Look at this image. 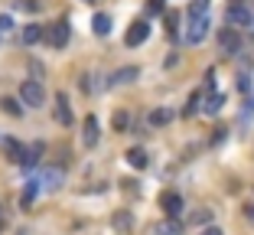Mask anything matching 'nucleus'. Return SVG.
<instances>
[{
	"mask_svg": "<svg viewBox=\"0 0 254 235\" xmlns=\"http://www.w3.org/2000/svg\"><path fill=\"white\" fill-rule=\"evenodd\" d=\"M124 157H127V163H130L134 170H143V167L150 163V160H147V151H143V147H130Z\"/></svg>",
	"mask_w": 254,
	"mask_h": 235,
	"instance_id": "17",
	"label": "nucleus"
},
{
	"mask_svg": "<svg viewBox=\"0 0 254 235\" xmlns=\"http://www.w3.org/2000/svg\"><path fill=\"white\" fill-rule=\"evenodd\" d=\"M23 46H36V43H43L46 39V30L39 26V23H30V26H23Z\"/></svg>",
	"mask_w": 254,
	"mask_h": 235,
	"instance_id": "14",
	"label": "nucleus"
},
{
	"mask_svg": "<svg viewBox=\"0 0 254 235\" xmlns=\"http://www.w3.org/2000/svg\"><path fill=\"white\" fill-rule=\"evenodd\" d=\"M20 101L23 105H30V108H39L46 105V88L39 78H26V82L20 85Z\"/></svg>",
	"mask_w": 254,
	"mask_h": 235,
	"instance_id": "1",
	"label": "nucleus"
},
{
	"mask_svg": "<svg viewBox=\"0 0 254 235\" xmlns=\"http://www.w3.org/2000/svg\"><path fill=\"white\" fill-rule=\"evenodd\" d=\"M160 206H163V213L170 216V219H176V216L183 213V196L176 190H166L163 196H160Z\"/></svg>",
	"mask_w": 254,
	"mask_h": 235,
	"instance_id": "7",
	"label": "nucleus"
},
{
	"mask_svg": "<svg viewBox=\"0 0 254 235\" xmlns=\"http://www.w3.org/2000/svg\"><path fill=\"white\" fill-rule=\"evenodd\" d=\"M98 137H101V131H98V118L88 114V118H85V128H82V144L91 151V147H98Z\"/></svg>",
	"mask_w": 254,
	"mask_h": 235,
	"instance_id": "8",
	"label": "nucleus"
},
{
	"mask_svg": "<svg viewBox=\"0 0 254 235\" xmlns=\"http://www.w3.org/2000/svg\"><path fill=\"white\" fill-rule=\"evenodd\" d=\"M3 226H7V222H3V206H0V232H3Z\"/></svg>",
	"mask_w": 254,
	"mask_h": 235,
	"instance_id": "30",
	"label": "nucleus"
},
{
	"mask_svg": "<svg viewBox=\"0 0 254 235\" xmlns=\"http://www.w3.org/2000/svg\"><path fill=\"white\" fill-rule=\"evenodd\" d=\"M173 118H176L173 108H153V111H150V124H153V128H163V124L173 121Z\"/></svg>",
	"mask_w": 254,
	"mask_h": 235,
	"instance_id": "18",
	"label": "nucleus"
},
{
	"mask_svg": "<svg viewBox=\"0 0 254 235\" xmlns=\"http://www.w3.org/2000/svg\"><path fill=\"white\" fill-rule=\"evenodd\" d=\"M209 219H212V213H209V209H202V213H195V216H192L189 222H195V226H202V222H209Z\"/></svg>",
	"mask_w": 254,
	"mask_h": 235,
	"instance_id": "28",
	"label": "nucleus"
},
{
	"mask_svg": "<svg viewBox=\"0 0 254 235\" xmlns=\"http://www.w3.org/2000/svg\"><path fill=\"white\" fill-rule=\"evenodd\" d=\"M39 180H43V190L56 193V190L62 186V170H59V167H46L43 173H39Z\"/></svg>",
	"mask_w": 254,
	"mask_h": 235,
	"instance_id": "10",
	"label": "nucleus"
},
{
	"mask_svg": "<svg viewBox=\"0 0 254 235\" xmlns=\"http://www.w3.org/2000/svg\"><path fill=\"white\" fill-rule=\"evenodd\" d=\"M56 121H59L62 124V128H68V124H72L75 121V114H72V108H68V98H65V95H59V98H56Z\"/></svg>",
	"mask_w": 254,
	"mask_h": 235,
	"instance_id": "11",
	"label": "nucleus"
},
{
	"mask_svg": "<svg viewBox=\"0 0 254 235\" xmlns=\"http://www.w3.org/2000/svg\"><path fill=\"white\" fill-rule=\"evenodd\" d=\"M3 154H7L13 163H23V157H26V147H23L16 137H7V141H3Z\"/></svg>",
	"mask_w": 254,
	"mask_h": 235,
	"instance_id": "15",
	"label": "nucleus"
},
{
	"mask_svg": "<svg viewBox=\"0 0 254 235\" xmlns=\"http://www.w3.org/2000/svg\"><path fill=\"white\" fill-rule=\"evenodd\" d=\"M209 7H212V0H192L186 7V16L189 20H199V16H209Z\"/></svg>",
	"mask_w": 254,
	"mask_h": 235,
	"instance_id": "19",
	"label": "nucleus"
},
{
	"mask_svg": "<svg viewBox=\"0 0 254 235\" xmlns=\"http://www.w3.org/2000/svg\"><path fill=\"white\" fill-rule=\"evenodd\" d=\"M20 7L30 10V13H36V10H43V3H39V0H20Z\"/></svg>",
	"mask_w": 254,
	"mask_h": 235,
	"instance_id": "27",
	"label": "nucleus"
},
{
	"mask_svg": "<svg viewBox=\"0 0 254 235\" xmlns=\"http://www.w3.org/2000/svg\"><path fill=\"white\" fill-rule=\"evenodd\" d=\"M157 232H160V235H180V222L170 219V222H163V226H160Z\"/></svg>",
	"mask_w": 254,
	"mask_h": 235,
	"instance_id": "24",
	"label": "nucleus"
},
{
	"mask_svg": "<svg viewBox=\"0 0 254 235\" xmlns=\"http://www.w3.org/2000/svg\"><path fill=\"white\" fill-rule=\"evenodd\" d=\"M10 33H13V20H10L7 13H0V39L10 36Z\"/></svg>",
	"mask_w": 254,
	"mask_h": 235,
	"instance_id": "25",
	"label": "nucleus"
},
{
	"mask_svg": "<svg viewBox=\"0 0 254 235\" xmlns=\"http://www.w3.org/2000/svg\"><path fill=\"white\" fill-rule=\"evenodd\" d=\"M218 43H222V49H225V53H238L241 36H238V30H235V26H225V30L218 33Z\"/></svg>",
	"mask_w": 254,
	"mask_h": 235,
	"instance_id": "9",
	"label": "nucleus"
},
{
	"mask_svg": "<svg viewBox=\"0 0 254 235\" xmlns=\"http://www.w3.org/2000/svg\"><path fill=\"white\" fill-rule=\"evenodd\" d=\"M68 36H72L68 20H59V23H53V26L46 30V43L53 46V49H65V46H68Z\"/></svg>",
	"mask_w": 254,
	"mask_h": 235,
	"instance_id": "2",
	"label": "nucleus"
},
{
	"mask_svg": "<svg viewBox=\"0 0 254 235\" xmlns=\"http://www.w3.org/2000/svg\"><path fill=\"white\" fill-rule=\"evenodd\" d=\"M209 16H199V20H189V30H186V43L189 46H199L202 39L209 36Z\"/></svg>",
	"mask_w": 254,
	"mask_h": 235,
	"instance_id": "6",
	"label": "nucleus"
},
{
	"mask_svg": "<svg viewBox=\"0 0 254 235\" xmlns=\"http://www.w3.org/2000/svg\"><path fill=\"white\" fill-rule=\"evenodd\" d=\"M199 98H202V91H192V95H189L186 108H183V114H186V118H189V114H195V111H199Z\"/></svg>",
	"mask_w": 254,
	"mask_h": 235,
	"instance_id": "23",
	"label": "nucleus"
},
{
	"mask_svg": "<svg viewBox=\"0 0 254 235\" xmlns=\"http://www.w3.org/2000/svg\"><path fill=\"white\" fill-rule=\"evenodd\" d=\"M251 10L245 7V3H232V7L225 10V23L228 26H235V30H245V26H251Z\"/></svg>",
	"mask_w": 254,
	"mask_h": 235,
	"instance_id": "3",
	"label": "nucleus"
},
{
	"mask_svg": "<svg viewBox=\"0 0 254 235\" xmlns=\"http://www.w3.org/2000/svg\"><path fill=\"white\" fill-rule=\"evenodd\" d=\"M91 30H95V36H108V33H111V13L98 10V13L91 16Z\"/></svg>",
	"mask_w": 254,
	"mask_h": 235,
	"instance_id": "16",
	"label": "nucleus"
},
{
	"mask_svg": "<svg viewBox=\"0 0 254 235\" xmlns=\"http://www.w3.org/2000/svg\"><path fill=\"white\" fill-rule=\"evenodd\" d=\"M222 105H225V95H222V91H212L209 98H205V105H202V111H205V114H218Z\"/></svg>",
	"mask_w": 254,
	"mask_h": 235,
	"instance_id": "20",
	"label": "nucleus"
},
{
	"mask_svg": "<svg viewBox=\"0 0 254 235\" xmlns=\"http://www.w3.org/2000/svg\"><path fill=\"white\" fill-rule=\"evenodd\" d=\"M137 76H140V69H137V66H124V69H118V72L108 78V85H127V82H134Z\"/></svg>",
	"mask_w": 254,
	"mask_h": 235,
	"instance_id": "13",
	"label": "nucleus"
},
{
	"mask_svg": "<svg viewBox=\"0 0 254 235\" xmlns=\"http://www.w3.org/2000/svg\"><path fill=\"white\" fill-rule=\"evenodd\" d=\"M39 193H43V180H39V176H30L26 186H23V193H20V209H23V213L33 209V203H36Z\"/></svg>",
	"mask_w": 254,
	"mask_h": 235,
	"instance_id": "5",
	"label": "nucleus"
},
{
	"mask_svg": "<svg viewBox=\"0 0 254 235\" xmlns=\"http://www.w3.org/2000/svg\"><path fill=\"white\" fill-rule=\"evenodd\" d=\"M147 36H150V23L147 20H134V23H130V30L124 33V46H130V49H134V46H143Z\"/></svg>",
	"mask_w": 254,
	"mask_h": 235,
	"instance_id": "4",
	"label": "nucleus"
},
{
	"mask_svg": "<svg viewBox=\"0 0 254 235\" xmlns=\"http://www.w3.org/2000/svg\"><path fill=\"white\" fill-rule=\"evenodd\" d=\"M111 124H114V131H127V128H130V114H127V111H118L111 118Z\"/></svg>",
	"mask_w": 254,
	"mask_h": 235,
	"instance_id": "22",
	"label": "nucleus"
},
{
	"mask_svg": "<svg viewBox=\"0 0 254 235\" xmlns=\"http://www.w3.org/2000/svg\"><path fill=\"white\" fill-rule=\"evenodd\" d=\"M199 235H225V232H222V229H218V226H205V229H202Z\"/></svg>",
	"mask_w": 254,
	"mask_h": 235,
	"instance_id": "29",
	"label": "nucleus"
},
{
	"mask_svg": "<svg viewBox=\"0 0 254 235\" xmlns=\"http://www.w3.org/2000/svg\"><path fill=\"white\" fill-rule=\"evenodd\" d=\"M163 10H166V3H163V0H147V13H150V16L163 13Z\"/></svg>",
	"mask_w": 254,
	"mask_h": 235,
	"instance_id": "26",
	"label": "nucleus"
},
{
	"mask_svg": "<svg viewBox=\"0 0 254 235\" xmlns=\"http://www.w3.org/2000/svg\"><path fill=\"white\" fill-rule=\"evenodd\" d=\"M0 108L10 111L13 118H23V101H16V98H0Z\"/></svg>",
	"mask_w": 254,
	"mask_h": 235,
	"instance_id": "21",
	"label": "nucleus"
},
{
	"mask_svg": "<svg viewBox=\"0 0 254 235\" xmlns=\"http://www.w3.org/2000/svg\"><path fill=\"white\" fill-rule=\"evenodd\" d=\"M43 151H46V144H43V141L30 144V147H26V157H23V163H20V167H23V170H33V167L39 163V160H43Z\"/></svg>",
	"mask_w": 254,
	"mask_h": 235,
	"instance_id": "12",
	"label": "nucleus"
}]
</instances>
